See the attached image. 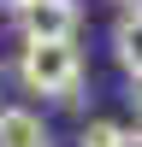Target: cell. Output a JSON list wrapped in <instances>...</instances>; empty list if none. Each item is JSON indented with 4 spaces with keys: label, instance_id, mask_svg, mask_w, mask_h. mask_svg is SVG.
Here are the masks:
<instances>
[{
    "label": "cell",
    "instance_id": "obj_2",
    "mask_svg": "<svg viewBox=\"0 0 142 147\" xmlns=\"http://www.w3.org/2000/svg\"><path fill=\"white\" fill-rule=\"evenodd\" d=\"M83 18L77 0H24L18 6V35L24 41H77Z\"/></svg>",
    "mask_w": 142,
    "mask_h": 147
},
{
    "label": "cell",
    "instance_id": "obj_4",
    "mask_svg": "<svg viewBox=\"0 0 142 147\" xmlns=\"http://www.w3.org/2000/svg\"><path fill=\"white\" fill-rule=\"evenodd\" d=\"M113 53L124 65V77H142V6H124V18L113 24Z\"/></svg>",
    "mask_w": 142,
    "mask_h": 147
},
{
    "label": "cell",
    "instance_id": "obj_3",
    "mask_svg": "<svg viewBox=\"0 0 142 147\" xmlns=\"http://www.w3.org/2000/svg\"><path fill=\"white\" fill-rule=\"evenodd\" d=\"M0 147H53V136L30 106H0Z\"/></svg>",
    "mask_w": 142,
    "mask_h": 147
},
{
    "label": "cell",
    "instance_id": "obj_9",
    "mask_svg": "<svg viewBox=\"0 0 142 147\" xmlns=\"http://www.w3.org/2000/svg\"><path fill=\"white\" fill-rule=\"evenodd\" d=\"M118 6H142V0H118Z\"/></svg>",
    "mask_w": 142,
    "mask_h": 147
},
{
    "label": "cell",
    "instance_id": "obj_6",
    "mask_svg": "<svg viewBox=\"0 0 142 147\" xmlns=\"http://www.w3.org/2000/svg\"><path fill=\"white\" fill-rule=\"evenodd\" d=\"M118 147H142V124H130V129L118 124Z\"/></svg>",
    "mask_w": 142,
    "mask_h": 147
},
{
    "label": "cell",
    "instance_id": "obj_1",
    "mask_svg": "<svg viewBox=\"0 0 142 147\" xmlns=\"http://www.w3.org/2000/svg\"><path fill=\"white\" fill-rule=\"evenodd\" d=\"M18 77L42 100H71L83 88V53H77V41H24Z\"/></svg>",
    "mask_w": 142,
    "mask_h": 147
},
{
    "label": "cell",
    "instance_id": "obj_5",
    "mask_svg": "<svg viewBox=\"0 0 142 147\" xmlns=\"http://www.w3.org/2000/svg\"><path fill=\"white\" fill-rule=\"evenodd\" d=\"M77 147H118V124H113V118L83 124V141H77Z\"/></svg>",
    "mask_w": 142,
    "mask_h": 147
},
{
    "label": "cell",
    "instance_id": "obj_8",
    "mask_svg": "<svg viewBox=\"0 0 142 147\" xmlns=\"http://www.w3.org/2000/svg\"><path fill=\"white\" fill-rule=\"evenodd\" d=\"M136 112H142V77H136Z\"/></svg>",
    "mask_w": 142,
    "mask_h": 147
},
{
    "label": "cell",
    "instance_id": "obj_7",
    "mask_svg": "<svg viewBox=\"0 0 142 147\" xmlns=\"http://www.w3.org/2000/svg\"><path fill=\"white\" fill-rule=\"evenodd\" d=\"M0 6H6V12H18V6H24V0H0Z\"/></svg>",
    "mask_w": 142,
    "mask_h": 147
}]
</instances>
